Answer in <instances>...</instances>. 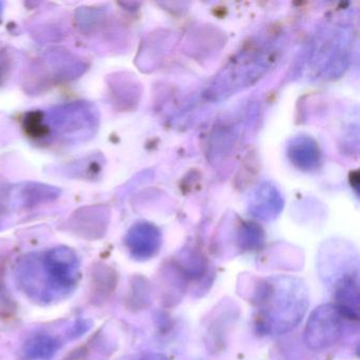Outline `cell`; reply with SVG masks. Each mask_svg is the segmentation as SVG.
<instances>
[{
	"label": "cell",
	"instance_id": "obj_1",
	"mask_svg": "<svg viewBox=\"0 0 360 360\" xmlns=\"http://www.w3.org/2000/svg\"><path fill=\"white\" fill-rule=\"evenodd\" d=\"M79 260L66 246L24 257L16 267L18 284L37 302L52 303L68 297L79 283Z\"/></svg>",
	"mask_w": 360,
	"mask_h": 360
},
{
	"label": "cell",
	"instance_id": "obj_2",
	"mask_svg": "<svg viewBox=\"0 0 360 360\" xmlns=\"http://www.w3.org/2000/svg\"><path fill=\"white\" fill-rule=\"evenodd\" d=\"M257 328L264 334L280 335L297 326L309 305L304 284L288 277L271 278L259 284Z\"/></svg>",
	"mask_w": 360,
	"mask_h": 360
},
{
	"label": "cell",
	"instance_id": "obj_3",
	"mask_svg": "<svg viewBox=\"0 0 360 360\" xmlns=\"http://www.w3.org/2000/svg\"><path fill=\"white\" fill-rule=\"evenodd\" d=\"M100 123L98 110L89 102H72L48 111H35L26 117L27 132L44 142L75 144L96 134Z\"/></svg>",
	"mask_w": 360,
	"mask_h": 360
},
{
	"label": "cell",
	"instance_id": "obj_4",
	"mask_svg": "<svg viewBox=\"0 0 360 360\" xmlns=\"http://www.w3.org/2000/svg\"><path fill=\"white\" fill-rule=\"evenodd\" d=\"M341 315L336 307H318L309 318L305 337L313 349L328 347L338 340L341 334Z\"/></svg>",
	"mask_w": 360,
	"mask_h": 360
},
{
	"label": "cell",
	"instance_id": "obj_5",
	"mask_svg": "<svg viewBox=\"0 0 360 360\" xmlns=\"http://www.w3.org/2000/svg\"><path fill=\"white\" fill-rule=\"evenodd\" d=\"M126 246L132 258L146 261L155 257L161 245L160 233L149 224H138L126 236Z\"/></svg>",
	"mask_w": 360,
	"mask_h": 360
},
{
	"label": "cell",
	"instance_id": "obj_6",
	"mask_svg": "<svg viewBox=\"0 0 360 360\" xmlns=\"http://www.w3.org/2000/svg\"><path fill=\"white\" fill-rule=\"evenodd\" d=\"M60 347V342L47 333L31 337L22 347V358L26 360H51Z\"/></svg>",
	"mask_w": 360,
	"mask_h": 360
},
{
	"label": "cell",
	"instance_id": "obj_7",
	"mask_svg": "<svg viewBox=\"0 0 360 360\" xmlns=\"http://www.w3.org/2000/svg\"><path fill=\"white\" fill-rule=\"evenodd\" d=\"M60 195V191L56 187L45 184L29 183L20 187L16 193V199L24 205H37L45 201H53Z\"/></svg>",
	"mask_w": 360,
	"mask_h": 360
},
{
	"label": "cell",
	"instance_id": "obj_8",
	"mask_svg": "<svg viewBox=\"0 0 360 360\" xmlns=\"http://www.w3.org/2000/svg\"><path fill=\"white\" fill-rule=\"evenodd\" d=\"M3 14V3H0V16Z\"/></svg>",
	"mask_w": 360,
	"mask_h": 360
}]
</instances>
